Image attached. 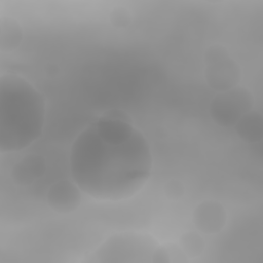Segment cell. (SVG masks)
<instances>
[{
  "mask_svg": "<svg viewBox=\"0 0 263 263\" xmlns=\"http://www.w3.org/2000/svg\"><path fill=\"white\" fill-rule=\"evenodd\" d=\"M241 77L239 65L227 48L213 44L204 51V78L208 85L220 92L237 86Z\"/></svg>",
  "mask_w": 263,
  "mask_h": 263,
  "instance_id": "cell-4",
  "label": "cell"
},
{
  "mask_svg": "<svg viewBox=\"0 0 263 263\" xmlns=\"http://www.w3.org/2000/svg\"><path fill=\"white\" fill-rule=\"evenodd\" d=\"M255 101L252 92L243 86H234L218 92L211 101L209 111L212 119L220 126H234L237 121L253 110Z\"/></svg>",
  "mask_w": 263,
  "mask_h": 263,
  "instance_id": "cell-5",
  "label": "cell"
},
{
  "mask_svg": "<svg viewBox=\"0 0 263 263\" xmlns=\"http://www.w3.org/2000/svg\"><path fill=\"white\" fill-rule=\"evenodd\" d=\"M157 241L149 234L125 231L111 235L91 254L96 262H147L152 261Z\"/></svg>",
  "mask_w": 263,
  "mask_h": 263,
  "instance_id": "cell-3",
  "label": "cell"
},
{
  "mask_svg": "<svg viewBox=\"0 0 263 263\" xmlns=\"http://www.w3.org/2000/svg\"><path fill=\"white\" fill-rule=\"evenodd\" d=\"M152 166L149 143L138 128L126 139L113 140L100 135L91 123L71 146L72 179L83 193L98 200L134 196L147 183Z\"/></svg>",
  "mask_w": 263,
  "mask_h": 263,
  "instance_id": "cell-1",
  "label": "cell"
},
{
  "mask_svg": "<svg viewBox=\"0 0 263 263\" xmlns=\"http://www.w3.org/2000/svg\"><path fill=\"white\" fill-rule=\"evenodd\" d=\"M45 168V160L42 156L30 154L14 163L10 176L15 184L26 186L40 178L44 174Z\"/></svg>",
  "mask_w": 263,
  "mask_h": 263,
  "instance_id": "cell-8",
  "label": "cell"
},
{
  "mask_svg": "<svg viewBox=\"0 0 263 263\" xmlns=\"http://www.w3.org/2000/svg\"><path fill=\"white\" fill-rule=\"evenodd\" d=\"M179 246L187 257L193 258L202 254L205 248V242L197 232L188 231L181 235Z\"/></svg>",
  "mask_w": 263,
  "mask_h": 263,
  "instance_id": "cell-11",
  "label": "cell"
},
{
  "mask_svg": "<svg viewBox=\"0 0 263 263\" xmlns=\"http://www.w3.org/2000/svg\"><path fill=\"white\" fill-rule=\"evenodd\" d=\"M184 186L179 180H170L164 186V194L171 200H177L184 195Z\"/></svg>",
  "mask_w": 263,
  "mask_h": 263,
  "instance_id": "cell-13",
  "label": "cell"
},
{
  "mask_svg": "<svg viewBox=\"0 0 263 263\" xmlns=\"http://www.w3.org/2000/svg\"><path fill=\"white\" fill-rule=\"evenodd\" d=\"M262 116L259 112L251 110L243 115L233 126L236 135L247 143L259 142L262 139Z\"/></svg>",
  "mask_w": 263,
  "mask_h": 263,
  "instance_id": "cell-10",
  "label": "cell"
},
{
  "mask_svg": "<svg viewBox=\"0 0 263 263\" xmlns=\"http://www.w3.org/2000/svg\"><path fill=\"white\" fill-rule=\"evenodd\" d=\"M24 32L18 21L11 16H2L0 20V50L11 52L20 47Z\"/></svg>",
  "mask_w": 263,
  "mask_h": 263,
  "instance_id": "cell-9",
  "label": "cell"
},
{
  "mask_svg": "<svg viewBox=\"0 0 263 263\" xmlns=\"http://www.w3.org/2000/svg\"><path fill=\"white\" fill-rule=\"evenodd\" d=\"M110 22L115 28H125L132 23V14L125 7H115L109 15Z\"/></svg>",
  "mask_w": 263,
  "mask_h": 263,
  "instance_id": "cell-12",
  "label": "cell"
},
{
  "mask_svg": "<svg viewBox=\"0 0 263 263\" xmlns=\"http://www.w3.org/2000/svg\"><path fill=\"white\" fill-rule=\"evenodd\" d=\"M45 97L26 78L0 77V152L22 151L40 138L45 123Z\"/></svg>",
  "mask_w": 263,
  "mask_h": 263,
  "instance_id": "cell-2",
  "label": "cell"
},
{
  "mask_svg": "<svg viewBox=\"0 0 263 263\" xmlns=\"http://www.w3.org/2000/svg\"><path fill=\"white\" fill-rule=\"evenodd\" d=\"M81 192L74 181L59 180L48 188L46 201L55 213L70 214L80 205Z\"/></svg>",
  "mask_w": 263,
  "mask_h": 263,
  "instance_id": "cell-6",
  "label": "cell"
},
{
  "mask_svg": "<svg viewBox=\"0 0 263 263\" xmlns=\"http://www.w3.org/2000/svg\"><path fill=\"white\" fill-rule=\"evenodd\" d=\"M195 228L204 234L220 232L227 221V213L219 201L208 199L198 203L192 215Z\"/></svg>",
  "mask_w": 263,
  "mask_h": 263,
  "instance_id": "cell-7",
  "label": "cell"
}]
</instances>
